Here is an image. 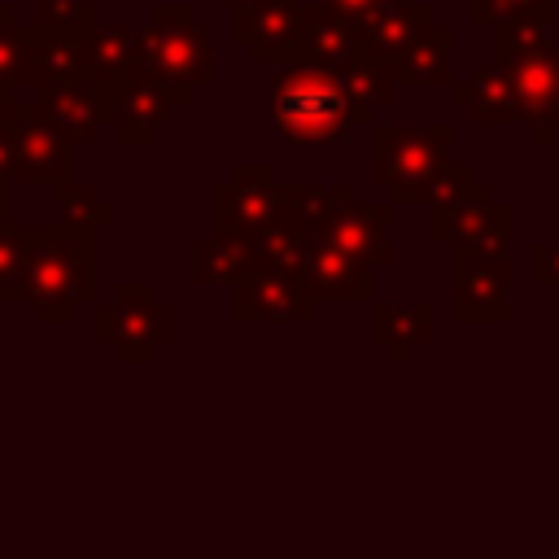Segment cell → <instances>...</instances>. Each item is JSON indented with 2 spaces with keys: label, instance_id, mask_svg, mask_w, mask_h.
<instances>
[{
  "label": "cell",
  "instance_id": "1",
  "mask_svg": "<svg viewBox=\"0 0 559 559\" xmlns=\"http://www.w3.org/2000/svg\"><path fill=\"white\" fill-rule=\"evenodd\" d=\"M92 293V258L57 245L52 253H31L26 266V301L39 319H70Z\"/></svg>",
  "mask_w": 559,
  "mask_h": 559
},
{
  "label": "cell",
  "instance_id": "2",
  "mask_svg": "<svg viewBox=\"0 0 559 559\" xmlns=\"http://www.w3.org/2000/svg\"><path fill=\"white\" fill-rule=\"evenodd\" d=\"M275 118L293 140H328L341 127V96L323 79H297L280 92Z\"/></svg>",
  "mask_w": 559,
  "mask_h": 559
},
{
  "label": "cell",
  "instance_id": "3",
  "mask_svg": "<svg viewBox=\"0 0 559 559\" xmlns=\"http://www.w3.org/2000/svg\"><path fill=\"white\" fill-rule=\"evenodd\" d=\"M131 301H135L131 293L127 297L118 293V301L100 310V323H118V336H109L118 345V358L131 349H140V358H144L148 349L170 341V306L153 301V297H144V306H131Z\"/></svg>",
  "mask_w": 559,
  "mask_h": 559
},
{
  "label": "cell",
  "instance_id": "4",
  "mask_svg": "<svg viewBox=\"0 0 559 559\" xmlns=\"http://www.w3.org/2000/svg\"><path fill=\"white\" fill-rule=\"evenodd\" d=\"M253 288H258V297H249V293L236 297V319H253V314L284 319V323H288V319H310L314 297H310L306 284H297L293 275H275V271H266V275L253 280Z\"/></svg>",
  "mask_w": 559,
  "mask_h": 559
},
{
  "label": "cell",
  "instance_id": "5",
  "mask_svg": "<svg viewBox=\"0 0 559 559\" xmlns=\"http://www.w3.org/2000/svg\"><path fill=\"white\" fill-rule=\"evenodd\" d=\"M26 271H22V249L0 240V301H13L17 293H26Z\"/></svg>",
  "mask_w": 559,
  "mask_h": 559
},
{
  "label": "cell",
  "instance_id": "6",
  "mask_svg": "<svg viewBox=\"0 0 559 559\" xmlns=\"http://www.w3.org/2000/svg\"><path fill=\"white\" fill-rule=\"evenodd\" d=\"M533 271H537V280H559V249L550 253V258H533Z\"/></svg>",
  "mask_w": 559,
  "mask_h": 559
}]
</instances>
